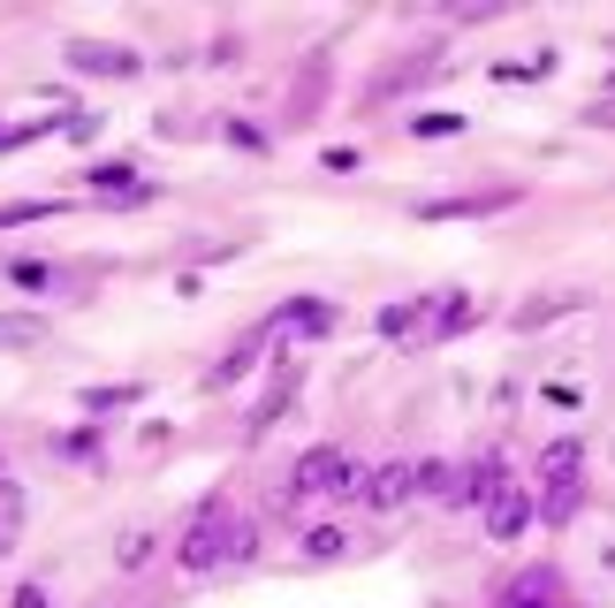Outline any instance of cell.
Here are the masks:
<instances>
[{"label":"cell","instance_id":"obj_1","mask_svg":"<svg viewBox=\"0 0 615 608\" xmlns=\"http://www.w3.org/2000/svg\"><path fill=\"white\" fill-rule=\"evenodd\" d=\"M251 548H259V540H251V533H236L228 502L213 494V502H205V510L182 525V548H175V563H182V571H213L221 556H251Z\"/></svg>","mask_w":615,"mask_h":608},{"label":"cell","instance_id":"obj_2","mask_svg":"<svg viewBox=\"0 0 615 608\" xmlns=\"http://www.w3.org/2000/svg\"><path fill=\"white\" fill-rule=\"evenodd\" d=\"M69 69H84V77H138V69H145V54H138V46H99V38H69Z\"/></svg>","mask_w":615,"mask_h":608},{"label":"cell","instance_id":"obj_3","mask_svg":"<svg viewBox=\"0 0 615 608\" xmlns=\"http://www.w3.org/2000/svg\"><path fill=\"white\" fill-rule=\"evenodd\" d=\"M297 494H350V456L342 449H305L297 456Z\"/></svg>","mask_w":615,"mask_h":608},{"label":"cell","instance_id":"obj_4","mask_svg":"<svg viewBox=\"0 0 615 608\" xmlns=\"http://www.w3.org/2000/svg\"><path fill=\"white\" fill-rule=\"evenodd\" d=\"M334 327V304H319V297H297V304H282L259 335H327Z\"/></svg>","mask_w":615,"mask_h":608},{"label":"cell","instance_id":"obj_5","mask_svg":"<svg viewBox=\"0 0 615 608\" xmlns=\"http://www.w3.org/2000/svg\"><path fill=\"white\" fill-rule=\"evenodd\" d=\"M411 487H418V464H380V471H372V479H365L357 494H365L372 510H395V502H403Z\"/></svg>","mask_w":615,"mask_h":608},{"label":"cell","instance_id":"obj_6","mask_svg":"<svg viewBox=\"0 0 615 608\" xmlns=\"http://www.w3.org/2000/svg\"><path fill=\"white\" fill-rule=\"evenodd\" d=\"M486 525H494V540H517V533L532 525V502H524V487H494V502H486Z\"/></svg>","mask_w":615,"mask_h":608},{"label":"cell","instance_id":"obj_7","mask_svg":"<svg viewBox=\"0 0 615 608\" xmlns=\"http://www.w3.org/2000/svg\"><path fill=\"white\" fill-rule=\"evenodd\" d=\"M494 206H517V190H478V198H426L418 221H457V213H494Z\"/></svg>","mask_w":615,"mask_h":608},{"label":"cell","instance_id":"obj_8","mask_svg":"<svg viewBox=\"0 0 615 608\" xmlns=\"http://www.w3.org/2000/svg\"><path fill=\"white\" fill-rule=\"evenodd\" d=\"M578 464H586V449H578V442H547L540 479H547V487H578Z\"/></svg>","mask_w":615,"mask_h":608},{"label":"cell","instance_id":"obj_9","mask_svg":"<svg viewBox=\"0 0 615 608\" xmlns=\"http://www.w3.org/2000/svg\"><path fill=\"white\" fill-rule=\"evenodd\" d=\"M555 594H563L555 571H524V578L509 586V601H501V608H555Z\"/></svg>","mask_w":615,"mask_h":608},{"label":"cell","instance_id":"obj_10","mask_svg":"<svg viewBox=\"0 0 615 608\" xmlns=\"http://www.w3.org/2000/svg\"><path fill=\"white\" fill-rule=\"evenodd\" d=\"M434 69H441V61H434V54H411V61H403V69H395V77H380V84H372V92H365V100H395V92H411V84H418V77H434Z\"/></svg>","mask_w":615,"mask_h":608},{"label":"cell","instance_id":"obj_11","mask_svg":"<svg viewBox=\"0 0 615 608\" xmlns=\"http://www.w3.org/2000/svg\"><path fill=\"white\" fill-rule=\"evenodd\" d=\"M92 183H99L107 198H153V183H138V167H122V160H107V167H92Z\"/></svg>","mask_w":615,"mask_h":608},{"label":"cell","instance_id":"obj_12","mask_svg":"<svg viewBox=\"0 0 615 608\" xmlns=\"http://www.w3.org/2000/svg\"><path fill=\"white\" fill-rule=\"evenodd\" d=\"M38 335H46L38 312H0V350H23V342H38Z\"/></svg>","mask_w":615,"mask_h":608},{"label":"cell","instance_id":"obj_13","mask_svg":"<svg viewBox=\"0 0 615 608\" xmlns=\"http://www.w3.org/2000/svg\"><path fill=\"white\" fill-rule=\"evenodd\" d=\"M418 312H426V304H388V312H380V335H411Z\"/></svg>","mask_w":615,"mask_h":608},{"label":"cell","instance_id":"obj_14","mask_svg":"<svg viewBox=\"0 0 615 608\" xmlns=\"http://www.w3.org/2000/svg\"><path fill=\"white\" fill-rule=\"evenodd\" d=\"M418 487H426V494H449V502H457V471H449V464H418Z\"/></svg>","mask_w":615,"mask_h":608},{"label":"cell","instance_id":"obj_15","mask_svg":"<svg viewBox=\"0 0 615 608\" xmlns=\"http://www.w3.org/2000/svg\"><path fill=\"white\" fill-rule=\"evenodd\" d=\"M570 510H578V487H547V502H540V517H547V525H563Z\"/></svg>","mask_w":615,"mask_h":608},{"label":"cell","instance_id":"obj_16","mask_svg":"<svg viewBox=\"0 0 615 608\" xmlns=\"http://www.w3.org/2000/svg\"><path fill=\"white\" fill-rule=\"evenodd\" d=\"M411 130H418V138H457V130H463V115H434V107H426V115H418Z\"/></svg>","mask_w":615,"mask_h":608},{"label":"cell","instance_id":"obj_17","mask_svg":"<svg viewBox=\"0 0 615 608\" xmlns=\"http://www.w3.org/2000/svg\"><path fill=\"white\" fill-rule=\"evenodd\" d=\"M46 213H61L54 198H38V206H0V229H15V221H46Z\"/></svg>","mask_w":615,"mask_h":608},{"label":"cell","instance_id":"obj_18","mask_svg":"<svg viewBox=\"0 0 615 608\" xmlns=\"http://www.w3.org/2000/svg\"><path fill=\"white\" fill-rule=\"evenodd\" d=\"M84 404H92V411H122V404H138V388H92Z\"/></svg>","mask_w":615,"mask_h":608},{"label":"cell","instance_id":"obj_19","mask_svg":"<svg viewBox=\"0 0 615 608\" xmlns=\"http://www.w3.org/2000/svg\"><path fill=\"white\" fill-rule=\"evenodd\" d=\"M115 556H122V563H130V571H138V563H145V556H153V533H122V548H115Z\"/></svg>","mask_w":615,"mask_h":608},{"label":"cell","instance_id":"obj_20","mask_svg":"<svg viewBox=\"0 0 615 608\" xmlns=\"http://www.w3.org/2000/svg\"><path fill=\"white\" fill-rule=\"evenodd\" d=\"M305 548H311V556H342V533H334V525H319Z\"/></svg>","mask_w":615,"mask_h":608},{"label":"cell","instance_id":"obj_21","mask_svg":"<svg viewBox=\"0 0 615 608\" xmlns=\"http://www.w3.org/2000/svg\"><path fill=\"white\" fill-rule=\"evenodd\" d=\"M457 327H471V304L449 297V312H441V335H457Z\"/></svg>","mask_w":615,"mask_h":608},{"label":"cell","instance_id":"obj_22","mask_svg":"<svg viewBox=\"0 0 615 608\" xmlns=\"http://www.w3.org/2000/svg\"><path fill=\"white\" fill-rule=\"evenodd\" d=\"M586 122H601V130H615V92H608V100H593V107H586Z\"/></svg>","mask_w":615,"mask_h":608},{"label":"cell","instance_id":"obj_23","mask_svg":"<svg viewBox=\"0 0 615 608\" xmlns=\"http://www.w3.org/2000/svg\"><path fill=\"white\" fill-rule=\"evenodd\" d=\"M15 608H46V594L38 586H15Z\"/></svg>","mask_w":615,"mask_h":608},{"label":"cell","instance_id":"obj_24","mask_svg":"<svg viewBox=\"0 0 615 608\" xmlns=\"http://www.w3.org/2000/svg\"><path fill=\"white\" fill-rule=\"evenodd\" d=\"M608 54H615V38H608Z\"/></svg>","mask_w":615,"mask_h":608}]
</instances>
